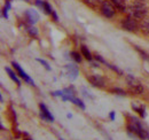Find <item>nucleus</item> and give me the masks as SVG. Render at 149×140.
<instances>
[{"mask_svg": "<svg viewBox=\"0 0 149 140\" xmlns=\"http://www.w3.org/2000/svg\"><path fill=\"white\" fill-rule=\"evenodd\" d=\"M127 130L130 133H133L134 136L139 137L140 139H147L149 137V133L146 131V129L141 125V123L135 117H130V122L127 124Z\"/></svg>", "mask_w": 149, "mask_h": 140, "instance_id": "nucleus-1", "label": "nucleus"}, {"mask_svg": "<svg viewBox=\"0 0 149 140\" xmlns=\"http://www.w3.org/2000/svg\"><path fill=\"white\" fill-rule=\"evenodd\" d=\"M129 13L134 18H143L147 15V7L141 2H134L130 6Z\"/></svg>", "mask_w": 149, "mask_h": 140, "instance_id": "nucleus-2", "label": "nucleus"}, {"mask_svg": "<svg viewBox=\"0 0 149 140\" xmlns=\"http://www.w3.org/2000/svg\"><path fill=\"white\" fill-rule=\"evenodd\" d=\"M126 79H127V85L130 90L133 93H136V94H140L143 92V86L141 85V83L132 75H127L126 76Z\"/></svg>", "mask_w": 149, "mask_h": 140, "instance_id": "nucleus-3", "label": "nucleus"}, {"mask_svg": "<svg viewBox=\"0 0 149 140\" xmlns=\"http://www.w3.org/2000/svg\"><path fill=\"white\" fill-rule=\"evenodd\" d=\"M138 22L135 21V18H132V16H129L125 20L122 21V28L126 31H131V32H134L138 30Z\"/></svg>", "mask_w": 149, "mask_h": 140, "instance_id": "nucleus-4", "label": "nucleus"}, {"mask_svg": "<svg viewBox=\"0 0 149 140\" xmlns=\"http://www.w3.org/2000/svg\"><path fill=\"white\" fill-rule=\"evenodd\" d=\"M101 12L106 18H112L115 15V8L108 1H103L101 4Z\"/></svg>", "mask_w": 149, "mask_h": 140, "instance_id": "nucleus-5", "label": "nucleus"}, {"mask_svg": "<svg viewBox=\"0 0 149 140\" xmlns=\"http://www.w3.org/2000/svg\"><path fill=\"white\" fill-rule=\"evenodd\" d=\"M12 64H13V67L15 68V70L17 71V74H19V76H21V77H22V78H23V79H24L26 83H29L30 85H33V86H35V82H33V80H32V79H31V78H30V77L26 75V72H25L24 70L21 68V66H19L17 62H13Z\"/></svg>", "mask_w": 149, "mask_h": 140, "instance_id": "nucleus-6", "label": "nucleus"}, {"mask_svg": "<svg viewBox=\"0 0 149 140\" xmlns=\"http://www.w3.org/2000/svg\"><path fill=\"white\" fill-rule=\"evenodd\" d=\"M40 110H41L40 117H41L42 120H46V121H48V122H53V121H54L53 115L49 113V110L47 109V107L44 105V104H40Z\"/></svg>", "mask_w": 149, "mask_h": 140, "instance_id": "nucleus-7", "label": "nucleus"}, {"mask_svg": "<svg viewBox=\"0 0 149 140\" xmlns=\"http://www.w3.org/2000/svg\"><path fill=\"white\" fill-rule=\"evenodd\" d=\"M64 70H65V74H67V77L70 78V79H74L77 78L78 76V69L77 67H74L72 64H68L64 67Z\"/></svg>", "mask_w": 149, "mask_h": 140, "instance_id": "nucleus-8", "label": "nucleus"}, {"mask_svg": "<svg viewBox=\"0 0 149 140\" xmlns=\"http://www.w3.org/2000/svg\"><path fill=\"white\" fill-rule=\"evenodd\" d=\"M87 79L93 86H96V88H102L104 85V80L101 76H96V75L95 76H90V77H87Z\"/></svg>", "mask_w": 149, "mask_h": 140, "instance_id": "nucleus-9", "label": "nucleus"}, {"mask_svg": "<svg viewBox=\"0 0 149 140\" xmlns=\"http://www.w3.org/2000/svg\"><path fill=\"white\" fill-rule=\"evenodd\" d=\"M25 16L28 18L29 23H31V24H35L38 20H39V14H38L35 9H28L25 12Z\"/></svg>", "mask_w": 149, "mask_h": 140, "instance_id": "nucleus-10", "label": "nucleus"}, {"mask_svg": "<svg viewBox=\"0 0 149 140\" xmlns=\"http://www.w3.org/2000/svg\"><path fill=\"white\" fill-rule=\"evenodd\" d=\"M112 4L120 10V12H125L126 10V4L125 0H111Z\"/></svg>", "mask_w": 149, "mask_h": 140, "instance_id": "nucleus-11", "label": "nucleus"}, {"mask_svg": "<svg viewBox=\"0 0 149 140\" xmlns=\"http://www.w3.org/2000/svg\"><path fill=\"white\" fill-rule=\"evenodd\" d=\"M6 72H7V74H8V76H9V77H10V78H12V79H13V80H14V82L17 84V86H19V85H21V83H19V79L17 78V77H16L15 72H14L13 70L10 69V68L6 67Z\"/></svg>", "mask_w": 149, "mask_h": 140, "instance_id": "nucleus-12", "label": "nucleus"}, {"mask_svg": "<svg viewBox=\"0 0 149 140\" xmlns=\"http://www.w3.org/2000/svg\"><path fill=\"white\" fill-rule=\"evenodd\" d=\"M140 27H141L142 31H145L146 34H149V18H143V21H142V23H141Z\"/></svg>", "mask_w": 149, "mask_h": 140, "instance_id": "nucleus-13", "label": "nucleus"}, {"mask_svg": "<svg viewBox=\"0 0 149 140\" xmlns=\"http://www.w3.org/2000/svg\"><path fill=\"white\" fill-rule=\"evenodd\" d=\"M41 7H42V9L45 10V13H46V14H52V13H53V9H52V7L49 6V4H48V2L42 1V2H41Z\"/></svg>", "mask_w": 149, "mask_h": 140, "instance_id": "nucleus-14", "label": "nucleus"}, {"mask_svg": "<svg viewBox=\"0 0 149 140\" xmlns=\"http://www.w3.org/2000/svg\"><path fill=\"white\" fill-rule=\"evenodd\" d=\"M132 107H133V109L135 110V111H138L139 114H140V116L141 117H145L146 116V111H145V107L143 106H141V107H138L136 105H132Z\"/></svg>", "mask_w": 149, "mask_h": 140, "instance_id": "nucleus-15", "label": "nucleus"}, {"mask_svg": "<svg viewBox=\"0 0 149 140\" xmlns=\"http://www.w3.org/2000/svg\"><path fill=\"white\" fill-rule=\"evenodd\" d=\"M81 54H83L87 60H92V55H91L90 51L86 48V46H81Z\"/></svg>", "mask_w": 149, "mask_h": 140, "instance_id": "nucleus-16", "label": "nucleus"}, {"mask_svg": "<svg viewBox=\"0 0 149 140\" xmlns=\"http://www.w3.org/2000/svg\"><path fill=\"white\" fill-rule=\"evenodd\" d=\"M10 8V2L9 1H7V4H6V6H5V8H3V10H2V15H3V18H8V9Z\"/></svg>", "mask_w": 149, "mask_h": 140, "instance_id": "nucleus-17", "label": "nucleus"}, {"mask_svg": "<svg viewBox=\"0 0 149 140\" xmlns=\"http://www.w3.org/2000/svg\"><path fill=\"white\" fill-rule=\"evenodd\" d=\"M28 32L31 36H33V37H37L38 36V30L37 28H35V27H29L28 28Z\"/></svg>", "mask_w": 149, "mask_h": 140, "instance_id": "nucleus-18", "label": "nucleus"}, {"mask_svg": "<svg viewBox=\"0 0 149 140\" xmlns=\"http://www.w3.org/2000/svg\"><path fill=\"white\" fill-rule=\"evenodd\" d=\"M71 57L74 59V61L77 62V63L81 62V57H80V55H79V54H78L77 52H71Z\"/></svg>", "mask_w": 149, "mask_h": 140, "instance_id": "nucleus-19", "label": "nucleus"}, {"mask_svg": "<svg viewBox=\"0 0 149 140\" xmlns=\"http://www.w3.org/2000/svg\"><path fill=\"white\" fill-rule=\"evenodd\" d=\"M85 2L87 4V5H90V6H92V7H94L96 4H99V2H103V0H85Z\"/></svg>", "mask_w": 149, "mask_h": 140, "instance_id": "nucleus-20", "label": "nucleus"}, {"mask_svg": "<svg viewBox=\"0 0 149 140\" xmlns=\"http://www.w3.org/2000/svg\"><path fill=\"white\" fill-rule=\"evenodd\" d=\"M135 48H136V51H138V52H140V54H141V56H142V57H143L145 60H147V61H149V54H147V53L143 52V51H141V50H140L139 47H135Z\"/></svg>", "mask_w": 149, "mask_h": 140, "instance_id": "nucleus-21", "label": "nucleus"}, {"mask_svg": "<svg viewBox=\"0 0 149 140\" xmlns=\"http://www.w3.org/2000/svg\"><path fill=\"white\" fill-rule=\"evenodd\" d=\"M37 61H38V62H40V63H41V64H42V66L46 68V70H48V71L51 70V67L48 66V63H47L46 61H44V60H41V59H37Z\"/></svg>", "mask_w": 149, "mask_h": 140, "instance_id": "nucleus-22", "label": "nucleus"}, {"mask_svg": "<svg viewBox=\"0 0 149 140\" xmlns=\"http://www.w3.org/2000/svg\"><path fill=\"white\" fill-rule=\"evenodd\" d=\"M94 57H95V59H96V61H99V62H102V63H104V64L107 63V61H106V60H104V59H103L101 55H99L97 53L94 55Z\"/></svg>", "mask_w": 149, "mask_h": 140, "instance_id": "nucleus-23", "label": "nucleus"}, {"mask_svg": "<svg viewBox=\"0 0 149 140\" xmlns=\"http://www.w3.org/2000/svg\"><path fill=\"white\" fill-rule=\"evenodd\" d=\"M109 116H110V120H111V121H115V111H111V113L109 114Z\"/></svg>", "mask_w": 149, "mask_h": 140, "instance_id": "nucleus-24", "label": "nucleus"}, {"mask_svg": "<svg viewBox=\"0 0 149 140\" xmlns=\"http://www.w3.org/2000/svg\"><path fill=\"white\" fill-rule=\"evenodd\" d=\"M115 92H117V93H119V94H122V95H125V92H123V91H120V90H115Z\"/></svg>", "mask_w": 149, "mask_h": 140, "instance_id": "nucleus-25", "label": "nucleus"}, {"mask_svg": "<svg viewBox=\"0 0 149 140\" xmlns=\"http://www.w3.org/2000/svg\"><path fill=\"white\" fill-rule=\"evenodd\" d=\"M52 15H53V18H54L55 21H57V20H58V18H57V15H56V13H55V12H54V10H53V13H52Z\"/></svg>", "mask_w": 149, "mask_h": 140, "instance_id": "nucleus-26", "label": "nucleus"}, {"mask_svg": "<svg viewBox=\"0 0 149 140\" xmlns=\"http://www.w3.org/2000/svg\"><path fill=\"white\" fill-rule=\"evenodd\" d=\"M23 140H32V139H30V138H24Z\"/></svg>", "mask_w": 149, "mask_h": 140, "instance_id": "nucleus-27", "label": "nucleus"}, {"mask_svg": "<svg viewBox=\"0 0 149 140\" xmlns=\"http://www.w3.org/2000/svg\"><path fill=\"white\" fill-rule=\"evenodd\" d=\"M60 140H64V139H62V138H60Z\"/></svg>", "mask_w": 149, "mask_h": 140, "instance_id": "nucleus-28", "label": "nucleus"}, {"mask_svg": "<svg viewBox=\"0 0 149 140\" xmlns=\"http://www.w3.org/2000/svg\"><path fill=\"white\" fill-rule=\"evenodd\" d=\"M25 1H29V0H25Z\"/></svg>", "mask_w": 149, "mask_h": 140, "instance_id": "nucleus-29", "label": "nucleus"}]
</instances>
